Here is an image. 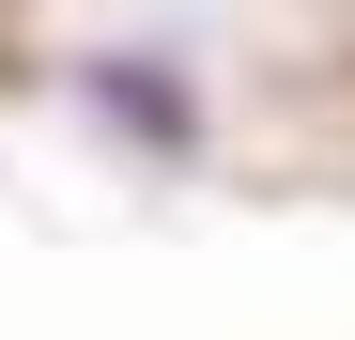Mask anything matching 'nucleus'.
<instances>
[{
  "label": "nucleus",
  "mask_w": 355,
  "mask_h": 340,
  "mask_svg": "<svg viewBox=\"0 0 355 340\" xmlns=\"http://www.w3.org/2000/svg\"><path fill=\"white\" fill-rule=\"evenodd\" d=\"M78 108H93L124 155H201V78H186V62H155V46L78 62Z\"/></svg>",
  "instance_id": "f257e3e1"
}]
</instances>
